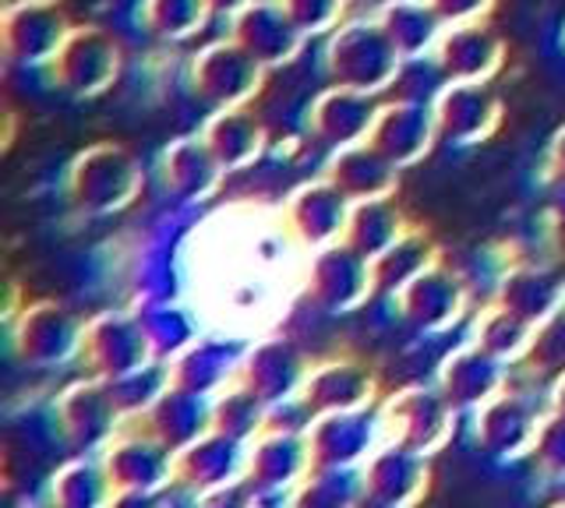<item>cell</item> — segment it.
I'll list each match as a JSON object with an SVG mask.
<instances>
[{"label":"cell","instance_id":"30bf717a","mask_svg":"<svg viewBox=\"0 0 565 508\" xmlns=\"http://www.w3.org/2000/svg\"><path fill=\"white\" fill-rule=\"evenodd\" d=\"M431 57L446 82H491L505 64V40L488 22H459L446 25Z\"/></svg>","mask_w":565,"mask_h":508},{"label":"cell","instance_id":"60d3db41","mask_svg":"<svg viewBox=\"0 0 565 508\" xmlns=\"http://www.w3.org/2000/svg\"><path fill=\"white\" fill-rule=\"evenodd\" d=\"M106 480H110V473H103L99 466L75 463L57 477V490L53 495H57L61 508H99L106 490H110Z\"/></svg>","mask_w":565,"mask_h":508},{"label":"cell","instance_id":"5b68a950","mask_svg":"<svg viewBox=\"0 0 565 508\" xmlns=\"http://www.w3.org/2000/svg\"><path fill=\"white\" fill-rule=\"evenodd\" d=\"M71 29L75 25L67 22L61 4L8 0L4 14H0V46H4V57L18 67H50Z\"/></svg>","mask_w":565,"mask_h":508},{"label":"cell","instance_id":"bcb514c9","mask_svg":"<svg viewBox=\"0 0 565 508\" xmlns=\"http://www.w3.org/2000/svg\"><path fill=\"white\" fill-rule=\"evenodd\" d=\"M544 173H547V181H552L555 187L565 191V125L552 134V142H547Z\"/></svg>","mask_w":565,"mask_h":508},{"label":"cell","instance_id":"f546056e","mask_svg":"<svg viewBox=\"0 0 565 508\" xmlns=\"http://www.w3.org/2000/svg\"><path fill=\"white\" fill-rule=\"evenodd\" d=\"M424 480V452L393 442L388 448L371 455V463L364 469V484L371 490V498L382 505H403L411 501Z\"/></svg>","mask_w":565,"mask_h":508},{"label":"cell","instance_id":"2e32d148","mask_svg":"<svg viewBox=\"0 0 565 508\" xmlns=\"http://www.w3.org/2000/svg\"><path fill=\"white\" fill-rule=\"evenodd\" d=\"M452 410L456 407L446 399V392L406 389V392L388 399L385 424L393 428L396 442L411 445L417 452H428V448L446 442V434L452 428Z\"/></svg>","mask_w":565,"mask_h":508},{"label":"cell","instance_id":"52a82bcc","mask_svg":"<svg viewBox=\"0 0 565 508\" xmlns=\"http://www.w3.org/2000/svg\"><path fill=\"white\" fill-rule=\"evenodd\" d=\"M438 134L452 145H477L499 131L502 99L488 82H446L431 99Z\"/></svg>","mask_w":565,"mask_h":508},{"label":"cell","instance_id":"8992f818","mask_svg":"<svg viewBox=\"0 0 565 508\" xmlns=\"http://www.w3.org/2000/svg\"><path fill=\"white\" fill-rule=\"evenodd\" d=\"M82 357L93 364V371L103 381H110V378L131 375L138 367H146L156 354H152L149 332L141 325L138 314L106 311L85 325Z\"/></svg>","mask_w":565,"mask_h":508},{"label":"cell","instance_id":"ba28073f","mask_svg":"<svg viewBox=\"0 0 565 508\" xmlns=\"http://www.w3.org/2000/svg\"><path fill=\"white\" fill-rule=\"evenodd\" d=\"M375 290V275H371V261L358 255L347 240L318 248L308 266V293L318 307L326 311H353L367 301Z\"/></svg>","mask_w":565,"mask_h":508},{"label":"cell","instance_id":"44dd1931","mask_svg":"<svg viewBox=\"0 0 565 508\" xmlns=\"http://www.w3.org/2000/svg\"><path fill=\"white\" fill-rule=\"evenodd\" d=\"M173 469V448L159 434H124L106 452V473L110 484L124 490H149L170 480Z\"/></svg>","mask_w":565,"mask_h":508},{"label":"cell","instance_id":"f35d334b","mask_svg":"<svg viewBox=\"0 0 565 508\" xmlns=\"http://www.w3.org/2000/svg\"><path fill=\"white\" fill-rule=\"evenodd\" d=\"M530 336H534V325H526L523 318H516V314L499 304V307L481 314V322H477V332H473V343L499 360H516L530 346Z\"/></svg>","mask_w":565,"mask_h":508},{"label":"cell","instance_id":"d590c367","mask_svg":"<svg viewBox=\"0 0 565 508\" xmlns=\"http://www.w3.org/2000/svg\"><path fill=\"white\" fill-rule=\"evenodd\" d=\"M209 19V0H141V25L163 43H184L199 36Z\"/></svg>","mask_w":565,"mask_h":508},{"label":"cell","instance_id":"816d5d0a","mask_svg":"<svg viewBox=\"0 0 565 508\" xmlns=\"http://www.w3.org/2000/svg\"><path fill=\"white\" fill-rule=\"evenodd\" d=\"M552 410H555V417L565 420V375L555 381V389H552Z\"/></svg>","mask_w":565,"mask_h":508},{"label":"cell","instance_id":"7402d4cb","mask_svg":"<svg viewBox=\"0 0 565 508\" xmlns=\"http://www.w3.org/2000/svg\"><path fill=\"white\" fill-rule=\"evenodd\" d=\"M57 417H61V428L71 445L93 448V445L106 442V437H114L120 410L110 399L106 381H82V385H71L64 392Z\"/></svg>","mask_w":565,"mask_h":508},{"label":"cell","instance_id":"4316f807","mask_svg":"<svg viewBox=\"0 0 565 508\" xmlns=\"http://www.w3.org/2000/svg\"><path fill=\"white\" fill-rule=\"evenodd\" d=\"M537 434H541V420L523 396L499 392L477 413V437L491 452H509V455L523 452L530 445H537Z\"/></svg>","mask_w":565,"mask_h":508},{"label":"cell","instance_id":"ab89813d","mask_svg":"<svg viewBox=\"0 0 565 508\" xmlns=\"http://www.w3.org/2000/svg\"><path fill=\"white\" fill-rule=\"evenodd\" d=\"M141 325L149 332L152 354L167 357V354H184V349L194 343V322L188 318L184 307L177 304H159V307H146L138 314Z\"/></svg>","mask_w":565,"mask_h":508},{"label":"cell","instance_id":"681fc988","mask_svg":"<svg viewBox=\"0 0 565 508\" xmlns=\"http://www.w3.org/2000/svg\"><path fill=\"white\" fill-rule=\"evenodd\" d=\"M247 4H255V0H209V11L216 14V19H234Z\"/></svg>","mask_w":565,"mask_h":508},{"label":"cell","instance_id":"b9f144b4","mask_svg":"<svg viewBox=\"0 0 565 508\" xmlns=\"http://www.w3.org/2000/svg\"><path fill=\"white\" fill-rule=\"evenodd\" d=\"M305 36H329L343 22L350 0H279Z\"/></svg>","mask_w":565,"mask_h":508},{"label":"cell","instance_id":"f907efd6","mask_svg":"<svg viewBox=\"0 0 565 508\" xmlns=\"http://www.w3.org/2000/svg\"><path fill=\"white\" fill-rule=\"evenodd\" d=\"M163 508H202V501L191 495V484H188L184 490H173V498H167Z\"/></svg>","mask_w":565,"mask_h":508},{"label":"cell","instance_id":"f5cc1de1","mask_svg":"<svg viewBox=\"0 0 565 508\" xmlns=\"http://www.w3.org/2000/svg\"><path fill=\"white\" fill-rule=\"evenodd\" d=\"M43 4H61V0H43Z\"/></svg>","mask_w":565,"mask_h":508},{"label":"cell","instance_id":"4fadbf2b","mask_svg":"<svg viewBox=\"0 0 565 508\" xmlns=\"http://www.w3.org/2000/svg\"><path fill=\"white\" fill-rule=\"evenodd\" d=\"M379 110H382V102L371 93L347 89V85H329V89L311 102L308 128L318 142L335 152V149L367 142Z\"/></svg>","mask_w":565,"mask_h":508},{"label":"cell","instance_id":"836d02e7","mask_svg":"<svg viewBox=\"0 0 565 508\" xmlns=\"http://www.w3.org/2000/svg\"><path fill=\"white\" fill-rule=\"evenodd\" d=\"M311 460V445L297 431H269L252 452V477L265 487H282L297 480Z\"/></svg>","mask_w":565,"mask_h":508},{"label":"cell","instance_id":"9a60e30c","mask_svg":"<svg viewBox=\"0 0 565 508\" xmlns=\"http://www.w3.org/2000/svg\"><path fill=\"white\" fill-rule=\"evenodd\" d=\"M308 367L300 349L290 339H265L241 360V381L252 389L265 407H279L300 396Z\"/></svg>","mask_w":565,"mask_h":508},{"label":"cell","instance_id":"c3c4849f","mask_svg":"<svg viewBox=\"0 0 565 508\" xmlns=\"http://www.w3.org/2000/svg\"><path fill=\"white\" fill-rule=\"evenodd\" d=\"M110 508H163L149 490H124L117 501H110Z\"/></svg>","mask_w":565,"mask_h":508},{"label":"cell","instance_id":"74e56055","mask_svg":"<svg viewBox=\"0 0 565 508\" xmlns=\"http://www.w3.org/2000/svg\"><path fill=\"white\" fill-rule=\"evenodd\" d=\"M170 385H173L170 367L149 360L146 367H138V371H131V375L110 378L106 381V389H110V399L117 402L120 417H131V413H149Z\"/></svg>","mask_w":565,"mask_h":508},{"label":"cell","instance_id":"8d00e7d4","mask_svg":"<svg viewBox=\"0 0 565 508\" xmlns=\"http://www.w3.org/2000/svg\"><path fill=\"white\" fill-rule=\"evenodd\" d=\"M265 420H269V407L247 389V385H234V389H223L216 399H212V428L237 437H252L265 428Z\"/></svg>","mask_w":565,"mask_h":508},{"label":"cell","instance_id":"277c9868","mask_svg":"<svg viewBox=\"0 0 565 508\" xmlns=\"http://www.w3.org/2000/svg\"><path fill=\"white\" fill-rule=\"evenodd\" d=\"M46 72L53 85L67 96H103L120 75V43L99 25H75Z\"/></svg>","mask_w":565,"mask_h":508},{"label":"cell","instance_id":"83f0119b","mask_svg":"<svg viewBox=\"0 0 565 508\" xmlns=\"http://www.w3.org/2000/svg\"><path fill=\"white\" fill-rule=\"evenodd\" d=\"M209 428H212L209 396L181 389V385H170L149 410V431L163 437L170 448H181V452L199 442L202 434H209Z\"/></svg>","mask_w":565,"mask_h":508},{"label":"cell","instance_id":"7dc6e473","mask_svg":"<svg viewBox=\"0 0 565 508\" xmlns=\"http://www.w3.org/2000/svg\"><path fill=\"white\" fill-rule=\"evenodd\" d=\"M202 508H252V501H247V487L244 484H223L216 495H209L202 501Z\"/></svg>","mask_w":565,"mask_h":508},{"label":"cell","instance_id":"cb8c5ba5","mask_svg":"<svg viewBox=\"0 0 565 508\" xmlns=\"http://www.w3.org/2000/svg\"><path fill=\"white\" fill-rule=\"evenodd\" d=\"M502 389V360L491 357L481 346L456 349L441 364V392L456 410H481Z\"/></svg>","mask_w":565,"mask_h":508},{"label":"cell","instance_id":"3957f363","mask_svg":"<svg viewBox=\"0 0 565 508\" xmlns=\"http://www.w3.org/2000/svg\"><path fill=\"white\" fill-rule=\"evenodd\" d=\"M265 72L269 67L247 54L234 36H226L202 46L191 57L188 82L194 96L209 102L212 110H226V107H247L262 93Z\"/></svg>","mask_w":565,"mask_h":508},{"label":"cell","instance_id":"e0dca14e","mask_svg":"<svg viewBox=\"0 0 565 508\" xmlns=\"http://www.w3.org/2000/svg\"><path fill=\"white\" fill-rule=\"evenodd\" d=\"M399 311L403 318L424 328V332H438V328H449L459 314L467 307V290L463 283L446 269V266H435L424 269L414 283H406L399 293Z\"/></svg>","mask_w":565,"mask_h":508},{"label":"cell","instance_id":"8fae6325","mask_svg":"<svg viewBox=\"0 0 565 508\" xmlns=\"http://www.w3.org/2000/svg\"><path fill=\"white\" fill-rule=\"evenodd\" d=\"M85 343L82 322L61 304H32L22 311V318L14 325V346L22 360L35 367H57L67 357H75Z\"/></svg>","mask_w":565,"mask_h":508},{"label":"cell","instance_id":"e575fe53","mask_svg":"<svg viewBox=\"0 0 565 508\" xmlns=\"http://www.w3.org/2000/svg\"><path fill=\"white\" fill-rule=\"evenodd\" d=\"M234 364H237V357L230 354L223 343L199 339V343H191L184 354H177V364L170 367V371H173V385L209 396L230 381Z\"/></svg>","mask_w":565,"mask_h":508},{"label":"cell","instance_id":"d4e9b609","mask_svg":"<svg viewBox=\"0 0 565 508\" xmlns=\"http://www.w3.org/2000/svg\"><path fill=\"white\" fill-rule=\"evenodd\" d=\"M202 138L226 173L247 170L265 152V128L247 107L212 110V117L202 125Z\"/></svg>","mask_w":565,"mask_h":508},{"label":"cell","instance_id":"d6a6232c","mask_svg":"<svg viewBox=\"0 0 565 508\" xmlns=\"http://www.w3.org/2000/svg\"><path fill=\"white\" fill-rule=\"evenodd\" d=\"M435 266V244L428 234L406 230L393 248H385L379 258H371V275H375V290L399 293L406 283Z\"/></svg>","mask_w":565,"mask_h":508},{"label":"cell","instance_id":"7bdbcfd3","mask_svg":"<svg viewBox=\"0 0 565 508\" xmlns=\"http://www.w3.org/2000/svg\"><path fill=\"white\" fill-rule=\"evenodd\" d=\"M350 473L347 466H326V473L300 495L297 508H350Z\"/></svg>","mask_w":565,"mask_h":508},{"label":"cell","instance_id":"1f68e13d","mask_svg":"<svg viewBox=\"0 0 565 508\" xmlns=\"http://www.w3.org/2000/svg\"><path fill=\"white\" fill-rule=\"evenodd\" d=\"M177 466H181V480H188L191 487H223L241 473L244 448L237 437L212 428L181 452V463Z\"/></svg>","mask_w":565,"mask_h":508},{"label":"cell","instance_id":"9c48e42d","mask_svg":"<svg viewBox=\"0 0 565 508\" xmlns=\"http://www.w3.org/2000/svg\"><path fill=\"white\" fill-rule=\"evenodd\" d=\"M438 138L441 134H438V120H435L431 102L403 96L396 102H382L367 142L382 149L399 170H406V166L420 163L424 155L435 149Z\"/></svg>","mask_w":565,"mask_h":508},{"label":"cell","instance_id":"f6af8a7d","mask_svg":"<svg viewBox=\"0 0 565 508\" xmlns=\"http://www.w3.org/2000/svg\"><path fill=\"white\" fill-rule=\"evenodd\" d=\"M534 448L544 460V466L565 473V420L562 417H552L547 424H541V434H537Z\"/></svg>","mask_w":565,"mask_h":508},{"label":"cell","instance_id":"7a4b0ae2","mask_svg":"<svg viewBox=\"0 0 565 508\" xmlns=\"http://www.w3.org/2000/svg\"><path fill=\"white\" fill-rule=\"evenodd\" d=\"M146 184L131 149L117 142H96L82 149L67 166V195L88 216H110L128 208Z\"/></svg>","mask_w":565,"mask_h":508},{"label":"cell","instance_id":"db71d44e","mask_svg":"<svg viewBox=\"0 0 565 508\" xmlns=\"http://www.w3.org/2000/svg\"><path fill=\"white\" fill-rule=\"evenodd\" d=\"M558 508H565V505H558Z\"/></svg>","mask_w":565,"mask_h":508},{"label":"cell","instance_id":"ac0fdd59","mask_svg":"<svg viewBox=\"0 0 565 508\" xmlns=\"http://www.w3.org/2000/svg\"><path fill=\"white\" fill-rule=\"evenodd\" d=\"M371 396H375V375L358 360L315 364L305 378V389H300V402H305L315 417L364 410Z\"/></svg>","mask_w":565,"mask_h":508},{"label":"cell","instance_id":"5bb4252c","mask_svg":"<svg viewBox=\"0 0 565 508\" xmlns=\"http://www.w3.org/2000/svg\"><path fill=\"white\" fill-rule=\"evenodd\" d=\"M230 36H234L247 54L258 57L265 67L290 64L300 46H305V32L294 25V19L282 11L279 0H255L241 14L230 19Z\"/></svg>","mask_w":565,"mask_h":508},{"label":"cell","instance_id":"603a6c76","mask_svg":"<svg viewBox=\"0 0 565 508\" xmlns=\"http://www.w3.org/2000/svg\"><path fill=\"white\" fill-rule=\"evenodd\" d=\"M311 460L322 466H350L375 445V417L367 410L322 413L308 428Z\"/></svg>","mask_w":565,"mask_h":508},{"label":"cell","instance_id":"d6986e66","mask_svg":"<svg viewBox=\"0 0 565 508\" xmlns=\"http://www.w3.org/2000/svg\"><path fill=\"white\" fill-rule=\"evenodd\" d=\"M326 177L343 191L350 202L388 198L399 187V166L371 142L335 149L326 163Z\"/></svg>","mask_w":565,"mask_h":508},{"label":"cell","instance_id":"484cf974","mask_svg":"<svg viewBox=\"0 0 565 508\" xmlns=\"http://www.w3.org/2000/svg\"><path fill=\"white\" fill-rule=\"evenodd\" d=\"M375 19L382 22L385 36L393 40L403 61H420L435 54V46L446 32L431 0H385Z\"/></svg>","mask_w":565,"mask_h":508},{"label":"cell","instance_id":"f1b7e54d","mask_svg":"<svg viewBox=\"0 0 565 508\" xmlns=\"http://www.w3.org/2000/svg\"><path fill=\"white\" fill-rule=\"evenodd\" d=\"M499 304L516 314V318H523L526 325L537 328L565 304V287L552 272L523 266V269H512L502 275Z\"/></svg>","mask_w":565,"mask_h":508},{"label":"cell","instance_id":"4dcf8cb0","mask_svg":"<svg viewBox=\"0 0 565 508\" xmlns=\"http://www.w3.org/2000/svg\"><path fill=\"white\" fill-rule=\"evenodd\" d=\"M406 230H411V226H406V216H403V208L393 202V195L388 198H364V202L350 205V223H347L343 240L353 251L371 261V258H379L385 248H393Z\"/></svg>","mask_w":565,"mask_h":508},{"label":"cell","instance_id":"ee69618b","mask_svg":"<svg viewBox=\"0 0 565 508\" xmlns=\"http://www.w3.org/2000/svg\"><path fill=\"white\" fill-rule=\"evenodd\" d=\"M431 8L438 11V19L446 25L488 22V14L494 11V0H431Z\"/></svg>","mask_w":565,"mask_h":508},{"label":"cell","instance_id":"ffe728a7","mask_svg":"<svg viewBox=\"0 0 565 508\" xmlns=\"http://www.w3.org/2000/svg\"><path fill=\"white\" fill-rule=\"evenodd\" d=\"M159 173H163V184L170 195L184 202H202L209 195H216L226 170L220 166L216 155H212L202 134H188L163 149V155H159Z\"/></svg>","mask_w":565,"mask_h":508},{"label":"cell","instance_id":"7c38bea8","mask_svg":"<svg viewBox=\"0 0 565 508\" xmlns=\"http://www.w3.org/2000/svg\"><path fill=\"white\" fill-rule=\"evenodd\" d=\"M350 205L353 202L329 177L300 184L287 202V230L311 251L340 244L350 223Z\"/></svg>","mask_w":565,"mask_h":508},{"label":"cell","instance_id":"6da1fadb","mask_svg":"<svg viewBox=\"0 0 565 508\" xmlns=\"http://www.w3.org/2000/svg\"><path fill=\"white\" fill-rule=\"evenodd\" d=\"M403 72V57L379 19L340 22L326 40V75L332 85L379 96Z\"/></svg>","mask_w":565,"mask_h":508}]
</instances>
